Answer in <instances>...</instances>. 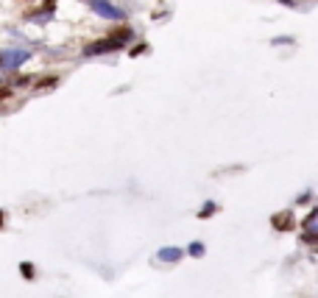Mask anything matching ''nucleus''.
<instances>
[{
    "label": "nucleus",
    "mask_w": 318,
    "mask_h": 298,
    "mask_svg": "<svg viewBox=\"0 0 318 298\" xmlns=\"http://www.w3.org/2000/svg\"><path fill=\"white\" fill-rule=\"evenodd\" d=\"M112 50H120V42L109 36V39H98L92 45H87L84 56H103V53H112Z\"/></svg>",
    "instance_id": "1"
},
{
    "label": "nucleus",
    "mask_w": 318,
    "mask_h": 298,
    "mask_svg": "<svg viewBox=\"0 0 318 298\" xmlns=\"http://www.w3.org/2000/svg\"><path fill=\"white\" fill-rule=\"evenodd\" d=\"M25 59H28V50H17V53L6 50V53H0V67H6V70H12V67H20Z\"/></svg>",
    "instance_id": "2"
},
{
    "label": "nucleus",
    "mask_w": 318,
    "mask_h": 298,
    "mask_svg": "<svg viewBox=\"0 0 318 298\" xmlns=\"http://www.w3.org/2000/svg\"><path fill=\"white\" fill-rule=\"evenodd\" d=\"M92 9H95V14H101V17H106V20H123V12H120V9L109 6L106 0H95V3H92Z\"/></svg>",
    "instance_id": "3"
},
{
    "label": "nucleus",
    "mask_w": 318,
    "mask_h": 298,
    "mask_svg": "<svg viewBox=\"0 0 318 298\" xmlns=\"http://www.w3.org/2000/svg\"><path fill=\"white\" fill-rule=\"evenodd\" d=\"M271 223H274V229H279V232H288V229H293V212L285 209V212L271 217Z\"/></svg>",
    "instance_id": "4"
},
{
    "label": "nucleus",
    "mask_w": 318,
    "mask_h": 298,
    "mask_svg": "<svg viewBox=\"0 0 318 298\" xmlns=\"http://www.w3.org/2000/svg\"><path fill=\"white\" fill-rule=\"evenodd\" d=\"M315 217H318V212L312 209L310 215H307V220H304V232H307V240H312V232H315Z\"/></svg>",
    "instance_id": "5"
},
{
    "label": "nucleus",
    "mask_w": 318,
    "mask_h": 298,
    "mask_svg": "<svg viewBox=\"0 0 318 298\" xmlns=\"http://www.w3.org/2000/svg\"><path fill=\"white\" fill-rule=\"evenodd\" d=\"M159 257H162V259H168V262H176V259L181 257V251H179V248H165L162 254H159Z\"/></svg>",
    "instance_id": "6"
},
{
    "label": "nucleus",
    "mask_w": 318,
    "mask_h": 298,
    "mask_svg": "<svg viewBox=\"0 0 318 298\" xmlns=\"http://www.w3.org/2000/svg\"><path fill=\"white\" fill-rule=\"evenodd\" d=\"M20 270H23V276H25V279H31V276H34V265H28V262H23V265H20Z\"/></svg>",
    "instance_id": "7"
},
{
    "label": "nucleus",
    "mask_w": 318,
    "mask_h": 298,
    "mask_svg": "<svg viewBox=\"0 0 318 298\" xmlns=\"http://www.w3.org/2000/svg\"><path fill=\"white\" fill-rule=\"evenodd\" d=\"M190 254H193V257H201V254H204V245H201V243H193L190 245Z\"/></svg>",
    "instance_id": "8"
},
{
    "label": "nucleus",
    "mask_w": 318,
    "mask_h": 298,
    "mask_svg": "<svg viewBox=\"0 0 318 298\" xmlns=\"http://www.w3.org/2000/svg\"><path fill=\"white\" fill-rule=\"evenodd\" d=\"M215 209H212V203H207V209H201V217H207V215H212Z\"/></svg>",
    "instance_id": "9"
},
{
    "label": "nucleus",
    "mask_w": 318,
    "mask_h": 298,
    "mask_svg": "<svg viewBox=\"0 0 318 298\" xmlns=\"http://www.w3.org/2000/svg\"><path fill=\"white\" fill-rule=\"evenodd\" d=\"M3 98H9V90H0V101H3Z\"/></svg>",
    "instance_id": "10"
},
{
    "label": "nucleus",
    "mask_w": 318,
    "mask_h": 298,
    "mask_svg": "<svg viewBox=\"0 0 318 298\" xmlns=\"http://www.w3.org/2000/svg\"><path fill=\"white\" fill-rule=\"evenodd\" d=\"M0 226H3V209H0Z\"/></svg>",
    "instance_id": "11"
},
{
    "label": "nucleus",
    "mask_w": 318,
    "mask_h": 298,
    "mask_svg": "<svg viewBox=\"0 0 318 298\" xmlns=\"http://www.w3.org/2000/svg\"><path fill=\"white\" fill-rule=\"evenodd\" d=\"M282 3H288V6H290V0H282Z\"/></svg>",
    "instance_id": "12"
}]
</instances>
